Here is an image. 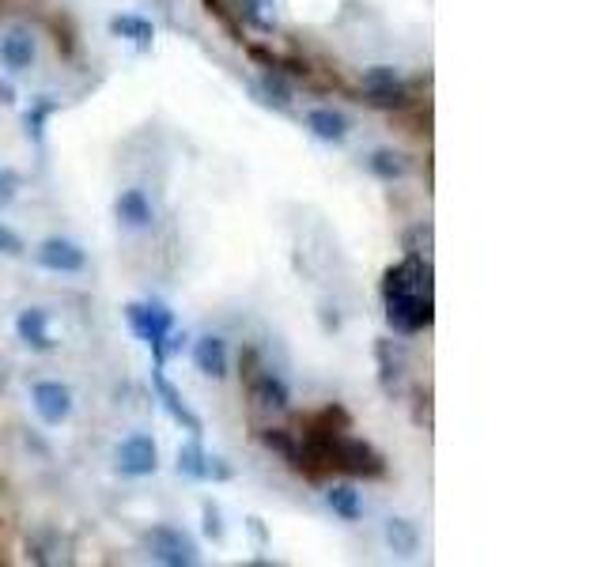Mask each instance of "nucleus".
<instances>
[{
  "mask_svg": "<svg viewBox=\"0 0 605 567\" xmlns=\"http://www.w3.org/2000/svg\"><path fill=\"white\" fill-rule=\"evenodd\" d=\"M311 443L318 450L322 465H333V469H341L348 477L375 481V477L386 473L382 454L367 439H356V435H345V431H318V435H311Z\"/></svg>",
  "mask_w": 605,
  "mask_h": 567,
  "instance_id": "f257e3e1",
  "label": "nucleus"
},
{
  "mask_svg": "<svg viewBox=\"0 0 605 567\" xmlns=\"http://www.w3.org/2000/svg\"><path fill=\"white\" fill-rule=\"evenodd\" d=\"M125 318H129V326L137 333L140 341L152 348V356L156 363L171 360L174 352L186 344V333H174V314L167 303H159V299H148V303H129L125 307Z\"/></svg>",
  "mask_w": 605,
  "mask_h": 567,
  "instance_id": "f03ea898",
  "label": "nucleus"
},
{
  "mask_svg": "<svg viewBox=\"0 0 605 567\" xmlns=\"http://www.w3.org/2000/svg\"><path fill=\"white\" fill-rule=\"evenodd\" d=\"M386 303V322L394 333H424L432 326V292H416V288H405V292H394V295H382Z\"/></svg>",
  "mask_w": 605,
  "mask_h": 567,
  "instance_id": "7ed1b4c3",
  "label": "nucleus"
},
{
  "mask_svg": "<svg viewBox=\"0 0 605 567\" xmlns=\"http://www.w3.org/2000/svg\"><path fill=\"white\" fill-rule=\"evenodd\" d=\"M144 549L163 567H193L201 560L197 556V541L186 530H178V526H152V530L144 533Z\"/></svg>",
  "mask_w": 605,
  "mask_h": 567,
  "instance_id": "20e7f679",
  "label": "nucleus"
},
{
  "mask_svg": "<svg viewBox=\"0 0 605 567\" xmlns=\"http://www.w3.org/2000/svg\"><path fill=\"white\" fill-rule=\"evenodd\" d=\"M363 95H367V103L375 106V110H398L405 106V80L398 76V69H390V65H371V69H363Z\"/></svg>",
  "mask_w": 605,
  "mask_h": 567,
  "instance_id": "39448f33",
  "label": "nucleus"
},
{
  "mask_svg": "<svg viewBox=\"0 0 605 567\" xmlns=\"http://www.w3.org/2000/svg\"><path fill=\"white\" fill-rule=\"evenodd\" d=\"M114 458H118V473L121 477H152L159 469V447L152 435H129V439H121L118 450H114Z\"/></svg>",
  "mask_w": 605,
  "mask_h": 567,
  "instance_id": "423d86ee",
  "label": "nucleus"
},
{
  "mask_svg": "<svg viewBox=\"0 0 605 567\" xmlns=\"http://www.w3.org/2000/svg\"><path fill=\"white\" fill-rule=\"evenodd\" d=\"M152 386H156V394H159V405L167 409V416H171L178 428H186L193 435V439H201V431H205V424H201V416L193 413L190 405H186V397L178 394L171 386V378L163 375V367H152Z\"/></svg>",
  "mask_w": 605,
  "mask_h": 567,
  "instance_id": "0eeeda50",
  "label": "nucleus"
},
{
  "mask_svg": "<svg viewBox=\"0 0 605 567\" xmlns=\"http://www.w3.org/2000/svg\"><path fill=\"white\" fill-rule=\"evenodd\" d=\"M31 401H35V413L42 416V424H50V428L65 424L72 416V390L65 382H53V378L38 382Z\"/></svg>",
  "mask_w": 605,
  "mask_h": 567,
  "instance_id": "6e6552de",
  "label": "nucleus"
},
{
  "mask_svg": "<svg viewBox=\"0 0 605 567\" xmlns=\"http://www.w3.org/2000/svg\"><path fill=\"white\" fill-rule=\"evenodd\" d=\"M35 261L46 273H80L87 265V254L72 239H42L35 250Z\"/></svg>",
  "mask_w": 605,
  "mask_h": 567,
  "instance_id": "1a4fd4ad",
  "label": "nucleus"
},
{
  "mask_svg": "<svg viewBox=\"0 0 605 567\" xmlns=\"http://www.w3.org/2000/svg\"><path fill=\"white\" fill-rule=\"evenodd\" d=\"M35 35L27 31V27H8L4 35H0V65L8 72H27L35 65Z\"/></svg>",
  "mask_w": 605,
  "mask_h": 567,
  "instance_id": "9d476101",
  "label": "nucleus"
},
{
  "mask_svg": "<svg viewBox=\"0 0 605 567\" xmlns=\"http://www.w3.org/2000/svg\"><path fill=\"white\" fill-rule=\"evenodd\" d=\"M114 216H118L125 227H133V231H144V227L156 224V208H152L144 189H125V193H118Z\"/></svg>",
  "mask_w": 605,
  "mask_h": 567,
  "instance_id": "9b49d317",
  "label": "nucleus"
},
{
  "mask_svg": "<svg viewBox=\"0 0 605 567\" xmlns=\"http://www.w3.org/2000/svg\"><path fill=\"white\" fill-rule=\"evenodd\" d=\"M16 333L19 341L27 344V348H35V352H50L53 348V333H50V314L42 307H27L19 310L16 318Z\"/></svg>",
  "mask_w": 605,
  "mask_h": 567,
  "instance_id": "f8f14e48",
  "label": "nucleus"
},
{
  "mask_svg": "<svg viewBox=\"0 0 605 567\" xmlns=\"http://www.w3.org/2000/svg\"><path fill=\"white\" fill-rule=\"evenodd\" d=\"M250 397L258 401L261 409H277V413H284V409L292 405L288 382L280 375H273V371H254V378H250Z\"/></svg>",
  "mask_w": 605,
  "mask_h": 567,
  "instance_id": "ddd939ff",
  "label": "nucleus"
},
{
  "mask_svg": "<svg viewBox=\"0 0 605 567\" xmlns=\"http://www.w3.org/2000/svg\"><path fill=\"white\" fill-rule=\"evenodd\" d=\"M110 35L125 38V42H133V46L144 53V50H152V42H156V27H152V19L125 12V16L110 19Z\"/></svg>",
  "mask_w": 605,
  "mask_h": 567,
  "instance_id": "4468645a",
  "label": "nucleus"
},
{
  "mask_svg": "<svg viewBox=\"0 0 605 567\" xmlns=\"http://www.w3.org/2000/svg\"><path fill=\"white\" fill-rule=\"evenodd\" d=\"M193 363L197 371L208 378H224L227 375V341L224 337H201L193 344Z\"/></svg>",
  "mask_w": 605,
  "mask_h": 567,
  "instance_id": "2eb2a0df",
  "label": "nucleus"
},
{
  "mask_svg": "<svg viewBox=\"0 0 605 567\" xmlns=\"http://www.w3.org/2000/svg\"><path fill=\"white\" fill-rule=\"evenodd\" d=\"M254 95H258L265 106H277V110H284V114L292 110V84L284 80V72L280 69L261 72L258 80H254Z\"/></svg>",
  "mask_w": 605,
  "mask_h": 567,
  "instance_id": "dca6fc26",
  "label": "nucleus"
},
{
  "mask_svg": "<svg viewBox=\"0 0 605 567\" xmlns=\"http://www.w3.org/2000/svg\"><path fill=\"white\" fill-rule=\"evenodd\" d=\"M307 129H311L318 140H329V144H337V140L348 137V118L341 110H333V106H318L307 114Z\"/></svg>",
  "mask_w": 605,
  "mask_h": 567,
  "instance_id": "f3484780",
  "label": "nucleus"
},
{
  "mask_svg": "<svg viewBox=\"0 0 605 567\" xmlns=\"http://www.w3.org/2000/svg\"><path fill=\"white\" fill-rule=\"evenodd\" d=\"M386 545L390 552H398V556H416L420 549V530H416L409 518H386Z\"/></svg>",
  "mask_w": 605,
  "mask_h": 567,
  "instance_id": "a211bd4d",
  "label": "nucleus"
},
{
  "mask_svg": "<svg viewBox=\"0 0 605 567\" xmlns=\"http://www.w3.org/2000/svg\"><path fill=\"white\" fill-rule=\"evenodd\" d=\"M326 507L337 518H345V522H356L363 515V499L352 484H333L326 492Z\"/></svg>",
  "mask_w": 605,
  "mask_h": 567,
  "instance_id": "6ab92c4d",
  "label": "nucleus"
},
{
  "mask_svg": "<svg viewBox=\"0 0 605 567\" xmlns=\"http://www.w3.org/2000/svg\"><path fill=\"white\" fill-rule=\"evenodd\" d=\"M239 19H246L258 31H273L277 27V0H239Z\"/></svg>",
  "mask_w": 605,
  "mask_h": 567,
  "instance_id": "aec40b11",
  "label": "nucleus"
},
{
  "mask_svg": "<svg viewBox=\"0 0 605 567\" xmlns=\"http://www.w3.org/2000/svg\"><path fill=\"white\" fill-rule=\"evenodd\" d=\"M178 473L190 477V481H208V454L201 450L197 439L178 447Z\"/></svg>",
  "mask_w": 605,
  "mask_h": 567,
  "instance_id": "412c9836",
  "label": "nucleus"
},
{
  "mask_svg": "<svg viewBox=\"0 0 605 567\" xmlns=\"http://www.w3.org/2000/svg\"><path fill=\"white\" fill-rule=\"evenodd\" d=\"M57 114V99H50V95H38L35 103L27 106V114H23V125H27V137L42 140V133H46V121Z\"/></svg>",
  "mask_w": 605,
  "mask_h": 567,
  "instance_id": "4be33fe9",
  "label": "nucleus"
},
{
  "mask_svg": "<svg viewBox=\"0 0 605 567\" xmlns=\"http://www.w3.org/2000/svg\"><path fill=\"white\" fill-rule=\"evenodd\" d=\"M367 171L382 178V182H398L401 174H405V159L398 152H390V148H379V152L367 155Z\"/></svg>",
  "mask_w": 605,
  "mask_h": 567,
  "instance_id": "5701e85b",
  "label": "nucleus"
},
{
  "mask_svg": "<svg viewBox=\"0 0 605 567\" xmlns=\"http://www.w3.org/2000/svg\"><path fill=\"white\" fill-rule=\"evenodd\" d=\"M379 367H382V386L394 390V386H398L401 367H398V360H394V344L390 341H379Z\"/></svg>",
  "mask_w": 605,
  "mask_h": 567,
  "instance_id": "b1692460",
  "label": "nucleus"
},
{
  "mask_svg": "<svg viewBox=\"0 0 605 567\" xmlns=\"http://www.w3.org/2000/svg\"><path fill=\"white\" fill-rule=\"evenodd\" d=\"M432 224H416L413 231H409V235H405V250H409V254H420V258H428V254H432Z\"/></svg>",
  "mask_w": 605,
  "mask_h": 567,
  "instance_id": "393cba45",
  "label": "nucleus"
},
{
  "mask_svg": "<svg viewBox=\"0 0 605 567\" xmlns=\"http://www.w3.org/2000/svg\"><path fill=\"white\" fill-rule=\"evenodd\" d=\"M19 193V174L12 167H0V208H8Z\"/></svg>",
  "mask_w": 605,
  "mask_h": 567,
  "instance_id": "a878e982",
  "label": "nucleus"
},
{
  "mask_svg": "<svg viewBox=\"0 0 605 567\" xmlns=\"http://www.w3.org/2000/svg\"><path fill=\"white\" fill-rule=\"evenodd\" d=\"M23 250H27V246H23V239H19L16 231L0 224V254H4V258H23Z\"/></svg>",
  "mask_w": 605,
  "mask_h": 567,
  "instance_id": "bb28decb",
  "label": "nucleus"
},
{
  "mask_svg": "<svg viewBox=\"0 0 605 567\" xmlns=\"http://www.w3.org/2000/svg\"><path fill=\"white\" fill-rule=\"evenodd\" d=\"M201 518H205V537H212V541H220V537H224V522H220V507H216V503H205V507H201Z\"/></svg>",
  "mask_w": 605,
  "mask_h": 567,
  "instance_id": "cd10ccee",
  "label": "nucleus"
},
{
  "mask_svg": "<svg viewBox=\"0 0 605 567\" xmlns=\"http://www.w3.org/2000/svg\"><path fill=\"white\" fill-rule=\"evenodd\" d=\"M235 473H231V465L224 458H216V454H208V481H231Z\"/></svg>",
  "mask_w": 605,
  "mask_h": 567,
  "instance_id": "c85d7f7f",
  "label": "nucleus"
},
{
  "mask_svg": "<svg viewBox=\"0 0 605 567\" xmlns=\"http://www.w3.org/2000/svg\"><path fill=\"white\" fill-rule=\"evenodd\" d=\"M0 103H4V106H12V103H16V87H12V84H4V80H0Z\"/></svg>",
  "mask_w": 605,
  "mask_h": 567,
  "instance_id": "c756f323",
  "label": "nucleus"
}]
</instances>
